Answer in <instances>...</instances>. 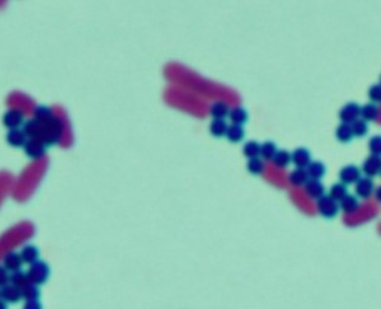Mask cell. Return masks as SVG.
<instances>
[{
    "label": "cell",
    "mask_w": 381,
    "mask_h": 309,
    "mask_svg": "<svg viewBox=\"0 0 381 309\" xmlns=\"http://www.w3.org/2000/svg\"><path fill=\"white\" fill-rule=\"evenodd\" d=\"M6 139H7V142L10 143L12 147H15V148L23 147L24 143L26 142V135L24 134L23 130H20V129L11 130L7 133Z\"/></svg>",
    "instance_id": "obj_14"
},
{
    "label": "cell",
    "mask_w": 381,
    "mask_h": 309,
    "mask_svg": "<svg viewBox=\"0 0 381 309\" xmlns=\"http://www.w3.org/2000/svg\"><path fill=\"white\" fill-rule=\"evenodd\" d=\"M308 179H309V176H308L306 169H298V167L296 170H293L289 175L290 183L293 186H297V187L305 184L308 181Z\"/></svg>",
    "instance_id": "obj_24"
},
{
    "label": "cell",
    "mask_w": 381,
    "mask_h": 309,
    "mask_svg": "<svg viewBox=\"0 0 381 309\" xmlns=\"http://www.w3.org/2000/svg\"><path fill=\"white\" fill-rule=\"evenodd\" d=\"M22 309H43V304L39 300H30L24 302Z\"/></svg>",
    "instance_id": "obj_37"
},
{
    "label": "cell",
    "mask_w": 381,
    "mask_h": 309,
    "mask_svg": "<svg viewBox=\"0 0 381 309\" xmlns=\"http://www.w3.org/2000/svg\"><path fill=\"white\" fill-rule=\"evenodd\" d=\"M374 190V183L372 181L371 178H367V176H364V178H360V180L356 182V187H355V192L358 197H361L363 199H367L371 197L372 193Z\"/></svg>",
    "instance_id": "obj_11"
},
{
    "label": "cell",
    "mask_w": 381,
    "mask_h": 309,
    "mask_svg": "<svg viewBox=\"0 0 381 309\" xmlns=\"http://www.w3.org/2000/svg\"><path fill=\"white\" fill-rule=\"evenodd\" d=\"M0 309H8V303L4 301L3 299H0Z\"/></svg>",
    "instance_id": "obj_38"
},
{
    "label": "cell",
    "mask_w": 381,
    "mask_h": 309,
    "mask_svg": "<svg viewBox=\"0 0 381 309\" xmlns=\"http://www.w3.org/2000/svg\"><path fill=\"white\" fill-rule=\"evenodd\" d=\"M49 275H51V269H49L48 265L45 261L39 260V259L29 265V269L26 271L29 282L38 286L46 283L49 279Z\"/></svg>",
    "instance_id": "obj_2"
},
{
    "label": "cell",
    "mask_w": 381,
    "mask_h": 309,
    "mask_svg": "<svg viewBox=\"0 0 381 309\" xmlns=\"http://www.w3.org/2000/svg\"><path fill=\"white\" fill-rule=\"evenodd\" d=\"M21 294H22V299H23L24 301H30V300H39L40 298L39 286L31 283V282H28V283L21 288Z\"/></svg>",
    "instance_id": "obj_16"
},
{
    "label": "cell",
    "mask_w": 381,
    "mask_h": 309,
    "mask_svg": "<svg viewBox=\"0 0 381 309\" xmlns=\"http://www.w3.org/2000/svg\"><path fill=\"white\" fill-rule=\"evenodd\" d=\"M229 118L230 120L233 121V124L235 125H239V126H243L245 122L247 121L248 119V113L247 111L245 110L244 108L242 107H235L231 109V110H229Z\"/></svg>",
    "instance_id": "obj_19"
},
{
    "label": "cell",
    "mask_w": 381,
    "mask_h": 309,
    "mask_svg": "<svg viewBox=\"0 0 381 309\" xmlns=\"http://www.w3.org/2000/svg\"><path fill=\"white\" fill-rule=\"evenodd\" d=\"M375 196H376V198H378V199H380V188H378V189H376V194H375Z\"/></svg>",
    "instance_id": "obj_39"
},
{
    "label": "cell",
    "mask_w": 381,
    "mask_h": 309,
    "mask_svg": "<svg viewBox=\"0 0 381 309\" xmlns=\"http://www.w3.org/2000/svg\"><path fill=\"white\" fill-rule=\"evenodd\" d=\"M23 132L30 139H37L45 145H52L57 142L62 132V125L56 117L49 120H28L23 126Z\"/></svg>",
    "instance_id": "obj_1"
},
{
    "label": "cell",
    "mask_w": 381,
    "mask_h": 309,
    "mask_svg": "<svg viewBox=\"0 0 381 309\" xmlns=\"http://www.w3.org/2000/svg\"><path fill=\"white\" fill-rule=\"evenodd\" d=\"M273 162L275 166L279 167V169H285V167H288L290 164H291L292 156L288 150L280 149V150H277V152H276V154L273 158Z\"/></svg>",
    "instance_id": "obj_23"
},
{
    "label": "cell",
    "mask_w": 381,
    "mask_h": 309,
    "mask_svg": "<svg viewBox=\"0 0 381 309\" xmlns=\"http://www.w3.org/2000/svg\"><path fill=\"white\" fill-rule=\"evenodd\" d=\"M54 117H55V116H54V113L51 110V108L45 107V106H40V107L36 108V110H35V118H36V119L49 120Z\"/></svg>",
    "instance_id": "obj_33"
},
{
    "label": "cell",
    "mask_w": 381,
    "mask_h": 309,
    "mask_svg": "<svg viewBox=\"0 0 381 309\" xmlns=\"http://www.w3.org/2000/svg\"><path fill=\"white\" fill-rule=\"evenodd\" d=\"M23 113L20 110H17V109H11V110H8L3 117L4 124H5L7 129L10 130L19 129L22 125V122H23Z\"/></svg>",
    "instance_id": "obj_9"
},
{
    "label": "cell",
    "mask_w": 381,
    "mask_h": 309,
    "mask_svg": "<svg viewBox=\"0 0 381 309\" xmlns=\"http://www.w3.org/2000/svg\"><path fill=\"white\" fill-rule=\"evenodd\" d=\"M0 298L7 303H19L22 300V294H21V289L17 286L8 283L7 285L0 288Z\"/></svg>",
    "instance_id": "obj_8"
},
{
    "label": "cell",
    "mask_w": 381,
    "mask_h": 309,
    "mask_svg": "<svg viewBox=\"0 0 381 309\" xmlns=\"http://www.w3.org/2000/svg\"><path fill=\"white\" fill-rule=\"evenodd\" d=\"M361 173L362 172L360 170V167H357L356 165L349 164L340 170L339 178H340V181H341V183L343 184H346V186L353 184V183H356L357 181L360 180Z\"/></svg>",
    "instance_id": "obj_5"
},
{
    "label": "cell",
    "mask_w": 381,
    "mask_h": 309,
    "mask_svg": "<svg viewBox=\"0 0 381 309\" xmlns=\"http://www.w3.org/2000/svg\"><path fill=\"white\" fill-rule=\"evenodd\" d=\"M347 194H348L347 186L341 182H338V183H334L333 186H331L329 196L331 198H333L335 202H340Z\"/></svg>",
    "instance_id": "obj_28"
},
{
    "label": "cell",
    "mask_w": 381,
    "mask_h": 309,
    "mask_svg": "<svg viewBox=\"0 0 381 309\" xmlns=\"http://www.w3.org/2000/svg\"><path fill=\"white\" fill-rule=\"evenodd\" d=\"M305 186V192L311 199H319L323 196L325 193L324 184L321 182V180L308 179Z\"/></svg>",
    "instance_id": "obj_13"
},
{
    "label": "cell",
    "mask_w": 381,
    "mask_h": 309,
    "mask_svg": "<svg viewBox=\"0 0 381 309\" xmlns=\"http://www.w3.org/2000/svg\"><path fill=\"white\" fill-rule=\"evenodd\" d=\"M28 276H26V272H24L22 269L13 271L10 274V283L17 286V288H22V286L25 285L28 283Z\"/></svg>",
    "instance_id": "obj_32"
},
{
    "label": "cell",
    "mask_w": 381,
    "mask_h": 309,
    "mask_svg": "<svg viewBox=\"0 0 381 309\" xmlns=\"http://www.w3.org/2000/svg\"><path fill=\"white\" fill-rule=\"evenodd\" d=\"M317 211L325 219H333L338 215L340 208L338 202H335L329 195H323L317 199Z\"/></svg>",
    "instance_id": "obj_3"
},
{
    "label": "cell",
    "mask_w": 381,
    "mask_h": 309,
    "mask_svg": "<svg viewBox=\"0 0 381 309\" xmlns=\"http://www.w3.org/2000/svg\"><path fill=\"white\" fill-rule=\"evenodd\" d=\"M3 266L5 267L10 272L22 269L23 261H22L20 253L14 252V251L6 253L5 257H4L3 259Z\"/></svg>",
    "instance_id": "obj_12"
},
{
    "label": "cell",
    "mask_w": 381,
    "mask_h": 309,
    "mask_svg": "<svg viewBox=\"0 0 381 309\" xmlns=\"http://www.w3.org/2000/svg\"><path fill=\"white\" fill-rule=\"evenodd\" d=\"M20 256L23 263H28L31 265L35 261L38 260L39 258V250L34 246V245H25V246L21 250Z\"/></svg>",
    "instance_id": "obj_20"
},
{
    "label": "cell",
    "mask_w": 381,
    "mask_h": 309,
    "mask_svg": "<svg viewBox=\"0 0 381 309\" xmlns=\"http://www.w3.org/2000/svg\"><path fill=\"white\" fill-rule=\"evenodd\" d=\"M339 208H341L344 213L356 212L358 208H360V201H358L357 197L354 196V195L347 194L346 196L340 201Z\"/></svg>",
    "instance_id": "obj_17"
},
{
    "label": "cell",
    "mask_w": 381,
    "mask_h": 309,
    "mask_svg": "<svg viewBox=\"0 0 381 309\" xmlns=\"http://www.w3.org/2000/svg\"><path fill=\"white\" fill-rule=\"evenodd\" d=\"M292 156V162L294 163L298 169H306L311 162V154L310 151L307 148L299 147L294 150Z\"/></svg>",
    "instance_id": "obj_10"
},
{
    "label": "cell",
    "mask_w": 381,
    "mask_h": 309,
    "mask_svg": "<svg viewBox=\"0 0 381 309\" xmlns=\"http://www.w3.org/2000/svg\"><path fill=\"white\" fill-rule=\"evenodd\" d=\"M260 143L256 140L247 141L243 147V153L247 158H256L260 154Z\"/></svg>",
    "instance_id": "obj_29"
},
{
    "label": "cell",
    "mask_w": 381,
    "mask_h": 309,
    "mask_svg": "<svg viewBox=\"0 0 381 309\" xmlns=\"http://www.w3.org/2000/svg\"><path fill=\"white\" fill-rule=\"evenodd\" d=\"M276 152H277V147L273 141H266L260 145V154L265 161H273Z\"/></svg>",
    "instance_id": "obj_26"
},
{
    "label": "cell",
    "mask_w": 381,
    "mask_h": 309,
    "mask_svg": "<svg viewBox=\"0 0 381 309\" xmlns=\"http://www.w3.org/2000/svg\"><path fill=\"white\" fill-rule=\"evenodd\" d=\"M23 147L26 156L33 158V160H38V158L43 157L45 151H46V145L37 139L26 140Z\"/></svg>",
    "instance_id": "obj_6"
},
{
    "label": "cell",
    "mask_w": 381,
    "mask_h": 309,
    "mask_svg": "<svg viewBox=\"0 0 381 309\" xmlns=\"http://www.w3.org/2000/svg\"><path fill=\"white\" fill-rule=\"evenodd\" d=\"M352 132L354 136H358V138H362L367 134L369 132V125L365 120H363L362 118H358L355 121L352 122Z\"/></svg>",
    "instance_id": "obj_30"
},
{
    "label": "cell",
    "mask_w": 381,
    "mask_h": 309,
    "mask_svg": "<svg viewBox=\"0 0 381 309\" xmlns=\"http://www.w3.org/2000/svg\"><path fill=\"white\" fill-rule=\"evenodd\" d=\"M10 274L11 272L8 271L5 267L0 265V288H3V286L10 283Z\"/></svg>",
    "instance_id": "obj_36"
},
{
    "label": "cell",
    "mask_w": 381,
    "mask_h": 309,
    "mask_svg": "<svg viewBox=\"0 0 381 309\" xmlns=\"http://www.w3.org/2000/svg\"><path fill=\"white\" fill-rule=\"evenodd\" d=\"M369 149L372 154H378V156H380V152H381V136L378 134V135H374L372 136V138L370 139L369 141Z\"/></svg>",
    "instance_id": "obj_34"
},
{
    "label": "cell",
    "mask_w": 381,
    "mask_h": 309,
    "mask_svg": "<svg viewBox=\"0 0 381 309\" xmlns=\"http://www.w3.org/2000/svg\"><path fill=\"white\" fill-rule=\"evenodd\" d=\"M369 98L371 101L373 102H380L381 100V86L380 84H374L372 85L369 88Z\"/></svg>",
    "instance_id": "obj_35"
},
{
    "label": "cell",
    "mask_w": 381,
    "mask_h": 309,
    "mask_svg": "<svg viewBox=\"0 0 381 309\" xmlns=\"http://www.w3.org/2000/svg\"><path fill=\"white\" fill-rule=\"evenodd\" d=\"M381 171V160L378 154H371L366 158L362 165V171L367 178H373L380 174Z\"/></svg>",
    "instance_id": "obj_4"
},
{
    "label": "cell",
    "mask_w": 381,
    "mask_h": 309,
    "mask_svg": "<svg viewBox=\"0 0 381 309\" xmlns=\"http://www.w3.org/2000/svg\"><path fill=\"white\" fill-rule=\"evenodd\" d=\"M227 129H228V125L225 119H214L210 124L211 134L215 138H221V136L226 135Z\"/></svg>",
    "instance_id": "obj_27"
},
{
    "label": "cell",
    "mask_w": 381,
    "mask_h": 309,
    "mask_svg": "<svg viewBox=\"0 0 381 309\" xmlns=\"http://www.w3.org/2000/svg\"><path fill=\"white\" fill-rule=\"evenodd\" d=\"M210 111L214 119H225L229 115V107L224 101H216L211 106Z\"/></svg>",
    "instance_id": "obj_22"
},
{
    "label": "cell",
    "mask_w": 381,
    "mask_h": 309,
    "mask_svg": "<svg viewBox=\"0 0 381 309\" xmlns=\"http://www.w3.org/2000/svg\"><path fill=\"white\" fill-rule=\"evenodd\" d=\"M379 107L374 103H367L365 106L361 107L360 116L362 117L363 120L367 121H373L376 118L379 117Z\"/></svg>",
    "instance_id": "obj_18"
},
{
    "label": "cell",
    "mask_w": 381,
    "mask_h": 309,
    "mask_svg": "<svg viewBox=\"0 0 381 309\" xmlns=\"http://www.w3.org/2000/svg\"><path fill=\"white\" fill-rule=\"evenodd\" d=\"M307 173L309 179H315V180H321L324 178L326 173V167L322 162L314 161L310 162V164L307 166Z\"/></svg>",
    "instance_id": "obj_15"
},
{
    "label": "cell",
    "mask_w": 381,
    "mask_h": 309,
    "mask_svg": "<svg viewBox=\"0 0 381 309\" xmlns=\"http://www.w3.org/2000/svg\"><path fill=\"white\" fill-rule=\"evenodd\" d=\"M335 136H337V139L340 141V142H343V143L351 142V141L354 139L351 124H344V122L340 124L337 127V130H335Z\"/></svg>",
    "instance_id": "obj_25"
},
{
    "label": "cell",
    "mask_w": 381,
    "mask_h": 309,
    "mask_svg": "<svg viewBox=\"0 0 381 309\" xmlns=\"http://www.w3.org/2000/svg\"><path fill=\"white\" fill-rule=\"evenodd\" d=\"M360 104L356 102H349L346 106H343V108L340 110L339 117L344 124H352L353 121L358 119V117H360Z\"/></svg>",
    "instance_id": "obj_7"
},
{
    "label": "cell",
    "mask_w": 381,
    "mask_h": 309,
    "mask_svg": "<svg viewBox=\"0 0 381 309\" xmlns=\"http://www.w3.org/2000/svg\"><path fill=\"white\" fill-rule=\"evenodd\" d=\"M226 136H227V139H228L229 142L238 143L245 138V131L243 129V126L233 124V125L228 126V129H227Z\"/></svg>",
    "instance_id": "obj_21"
},
{
    "label": "cell",
    "mask_w": 381,
    "mask_h": 309,
    "mask_svg": "<svg viewBox=\"0 0 381 309\" xmlns=\"http://www.w3.org/2000/svg\"><path fill=\"white\" fill-rule=\"evenodd\" d=\"M0 299H2V298H0Z\"/></svg>",
    "instance_id": "obj_40"
},
{
    "label": "cell",
    "mask_w": 381,
    "mask_h": 309,
    "mask_svg": "<svg viewBox=\"0 0 381 309\" xmlns=\"http://www.w3.org/2000/svg\"><path fill=\"white\" fill-rule=\"evenodd\" d=\"M265 170V163L259 157L249 158L247 162V171L253 175H259Z\"/></svg>",
    "instance_id": "obj_31"
}]
</instances>
